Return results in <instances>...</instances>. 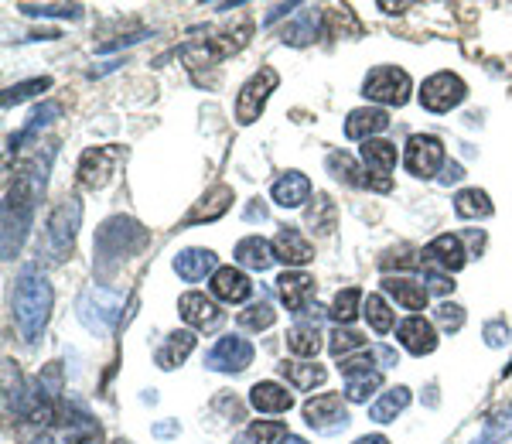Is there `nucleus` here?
Masks as SVG:
<instances>
[{
  "instance_id": "obj_1",
  "label": "nucleus",
  "mask_w": 512,
  "mask_h": 444,
  "mask_svg": "<svg viewBox=\"0 0 512 444\" xmlns=\"http://www.w3.org/2000/svg\"><path fill=\"white\" fill-rule=\"evenodd\" d=\"M45 192V164H31L24 168L14 185L7 188L4 199V260H14V253L21 250L24 236H28L31 226V212H35V202Z\"/></svg>"
},
{
  "instance_id": "obj_2",
  "label": "nucleus",
  "mask_w": 512,
  "mask_h": 444,
  "mask_svg": "<svg viewBox=\"0 0 512 444\" xmlns=\"http://www.w3.org/2000/svg\"><path fill=\"white\" fill-rule=\"evenodd\" d=\"M11 304H14V322H18L24 342L35 345L48 325V311H52V284L41 274H35V270H28L18 281V287H14Z\"/></svg>"
},
{
  "instance_id": "obj_3",
  "label": "nucleus",
  "mask_w": 512,
  "mask_h": 444,
  "mask_svg": "<svg viewBox=\"0 0 512 444\" xmlns=\"http://www.w3.org/2000/svg\"><path fill=\"white\" fill-rule=\"evenodd\" d=\"M147 240V233H144V226L134 219H110V222H103V229L96 233V253H99V260H103V267H110V260H123L127 253H134L137 246H144Z\"/></svg>"
},
{
  "instance_id": "obj_4",
  "label": "nucleus",
  "mask_w": 512,
  "mask_h": 444,
  "mask_svg": "<svg viewBox=\"0 0 512 444\" xmlns=\"http://www.w3.org/2000/svg\"><path fill=\"white\" fill-rule=\"evenodd\" d=\"M79 222H82L79 199H65L59 209L48 216L45 243H48V260H52V263H62L72 253V246H76V233H79Z\"/></svg>"
},
{
  "instance_id": "obj_5",
  "label": "nucleus",
  "mask_w": 512,
  "mask_h": 444,
  "mask_svg": "<svg viewBox=\"0 0 512 444\" xmlns=\"http://www.w3.org/2000/svg\"><path fill=\"white\" fill-rule=\"evenodd\" d=\"M410 89H414V82H410L403 69H396V65H379L362 82L366 100H373L379 106H403L410 100Z\"/></svg>"
},
{
  "instance_id": "obj_6",
  "label": "nucleus",
  "mask_w": 512,
  "mask_h": 444,
  "mask_svg": "<svg viewBox=\"0 0 512 444\" xmlns=\"http://www.w3.org/2000/svg\"><path fill=\"white\" fill-rule=\"evenodd\" d=\"M277 86H280V76L270 69V65H263L260 72H253V76L243 82L239 96H236V120L243 123V127H250V123L260 120L263 106H267L270 93H274Z\"/></svg>"
},
{
  "instance_id": "obj_7",
  "label": "nucleus",
  "mask_w": 512,
  "mask_h": 444,
  "mask_svg": "<svg viewBox=\"0 0 512 444\" xmlns=\"http://www.w3.org/2000/svg\"><path fill=\"white\" fill-rule=\"evenodd\" d=\"M120 294L106 291V287H89L79 298V322L96 335H106L113 328V322L120 318Z\"/></svg>"
},
{
  "instance_id": "obj_8",
  "label": "nucleus",
  "mask_w": 512,
  "mask_h": 444,
  "mask_svg": "<svg viewBox=\"0 0 512 444\" xmlns=\"http://www.w3.org/2000/svg\"><path fill=\"white\" fill-rule=\"evenodd\" d=\"M468 96V86L454 72H434L431 79H424L420 86V106L431 113H451L454 106H461Z\"/></svg>"
},
{
  "instance_id": "obj_9",
  "label": "nucleus",
  "mask_w": 512,
  "mask_h": 444,
  "mask_svg": "<svg viewBox=\"0 0 512 444\" xmlns=\"http://www.w3.org/2000/svg\"><path fill=\"white\" fill-rule=\"evenodd\" d=\"M301 410H304V424L315 427L318 434H338L349 427V410H345L338 393H318Z\"/></svg>"
},
{
  "instance_id": "obj_10",
  "label": "nucleus",
  "mask_w": 512,
  "mask_h": 444,
  "mask_svg": "<svg viewBox=\"0 0 512 444\" xmlns=\"http://www.w3.org/2000/svg\"><path fill=\"white\" fill-rule=\"evenodd\" d=\"M403 164L414 178H434L437 171L444 168V144L431 134H417L407 141V151H403Z\"/></svg>"
},
{
  "instance_id": "obj_11",
  "label": "nucleus",
  "mask_w": 512,
  "mask_h": 444,
  "mask_svg": "<svg viewBox=\"0 0 512 444\" xmlns=\"http://www.w3.org/2000/svg\"><path fill=\"white\" fill-rule=\"evenodd\" d=\"M123 158L120 147H89L79 161V182L82 188H103L117 175V164Z\"/></svg>"
},
{
  "instance_id": "obj_12",
  "label": "nucleus",
  "mask_w": 512,
  "mask_h": 444,
  "mask_svg": "<svg viewBox=\"0 0 512 444\" xmlns=\"http://www.w3.org/2000/svg\"><path fill=\"white\" fill-rule=\"evenodd\" d=\"M253 363V345L239 335H226L205 352V366L216 369V373H243Z\"/></svg>"
},
{
  "instance_id": "obj_13",
  "label": "nucleus",
  "mask_w": 512,
  "mask_h": 444,
  "mask_svg": "<svg viewBox=\"0 0 512 444\" xmlns=\"http://www.w3.org/2000/svg\"><path fill=\"white\" fill-rule=\"evenodd\" d=\"M277 294L287 304V311L304 315L311 308V298H315V277L304 274V270H287V274L277 277Z\"/></svg>"
},
{
  "instance_id": "obj_14",
  "label": "nucleus",
  "mask_w": 512,
  "mask_h": 444,
  "mask_svg": "<svg viewBox=\"0 0 512 444\" xmlns=\"http://www.w3.org/2000/svg\"><path fill=\"white\" fill-rule=\"evenodd\" d=\"M178 311H181V318H185L188 325L198 328V332H212V328H219L222 318H226V311H222L216 301L205 298V294H198V291L181 294Z\"/></svg>"
},
{
  "instance_id": "obj_15",
  "label": "nucleus",
  "mask_w": 512,
  "mask_h": 444,
  "mask_svg": "<svg viewBox=\"0 0 512 444\" xmlns=\"http://www.w3.org/2000/svg\"><path fill=\"white\" fill-rule=\"evenodd\" d=\"M328 171L338 178V182L352 185V188H376V192H390V178H369V171L362 168L352 154H328Z\"/></svg>"
},
{
  "instance_id": "obj_16",
  "label": "nucleus",
  "mask_w": 512,
  "mask_h": 444,
  "mask_svg": "<svg viewBox=\"0 0 512 444\" xmlns=\"http://www.w3.org/2000/svg\"><path fill=\"white\" fill-rule=\"evenodd\" d=\"M424 263H431V267H441L444 274H454V270H461L468 263V253H465V243H461V236L444 233V236H437V240H431V243H427V250H424Z\"/></svg>"
},
{
  "instance_id": "obj_17",
  "label": "nucleus",
  "mask_w": 512,
  "mask_h": 444,
  "mask_svg": "<svg viewBox=\"0 0 512 444\" xmlns=\"http://www.w3.org/2000/svg\"><path fill=\"white\" fill-rule=\"evenodd\" d=\"M396 339H400V345L410 352V356H431V352L437 349L434 325L420 315H410L407 322L396 325Z\"/></svg>"
},
{
  "instance_id": "obj_18",
  "label": "nucleus",
  "mask_w": 512,
  "mask_h": 444,
  "mask_svg": "<svg viewBox=\"0 0 512 444\" xmlns=\"http://www.w3.org/2000/svg\"><path fill=\"white\" fill-rule=\"evenodd\" d=\"M274 253L280 263H287V267H304V263L315 260V246H311L308 236L294 226H284L274 236Z\"/></svg>"
},
{
  "instance_id": "obj_19",
  "label": "nucleus",
  "mask_w": 512,
  "mask_h": 444,
  "mask_svg": "<svg viewBox=\"0 0 512 444\" xmlns=\"http://www.w3.org/2000/svg\"><path fill=\"white\" fill-rule=\"evenodd\" d=\"M386 127H390L386 110H379V106H362V110H352L349 120H345V137L366 144V141H373L376 134H383Z\"/></svg>"
},
{
  "instance_id": "obj_20",
  "label": "nucleus",
  "mask_w": 512,
  "mask_h": 444,
  "mask_svg": "<svg viewBox=\"0 0 512 444\" xmlns=\"http://www.w3.org/2000/svg\"><path fill=\"white\" fill-rule=\"evenodd\" d=\"M212 294L226 304H243L253 294V284L239 267H219L212 274Z\"/></svg>"
},
{
  "instance_id": "obj_21",
  "label": "nucleus",
  "mask_w": 512,
  "mask_h": 444,
  "mask_svg": "<svg viewBox=\"0 0 512 444\" xmlns=\"http://www.w3.org/2000/svg\"><path fill=\"white\" fill-rule=\"evenodd\" d=\"M216 253L205 250V246H192V250H181L175 257V274L181 281L195 284V281H205L209 274H216Z\"/></svg>"
},
{
  "instance_id": "obj_22",
  "label": "nucleus",
  "mask_w": 512,
  "mask_h": 444,
  "mask_svg": "<svg viewBox=\"0 0 512 444\" xmlns=\"http://www.w3.org/2000/svg\"><path fill=\"white\" fill-rule=\"evenodd\" d=\"M270 195H274V202L280 209H301V205L311 199V182L301 171H287V175H280L274 182V192Z\"/></svg>"
},
{
  "instance_id": "obj_23",
  "label": "nucleus",
  "mask_w": 512,
  "mask_h": 444,
  "mask_svg": "<svg viewBox=\"0 0 512 444\" xmlns=\"http://www.w3.org/2000/svg\"><path fill=\"white\" fill-rule=\"evenodd\" d=\"M383 291L407 311H424L427 301H431V291L424 284L410 281V277H386L383 281Z\"/></svg>"
},
{
  "instance_id": "obj_24",
  "label": "nucleus",
  "mask_w": 512,
  "mask_h": 444,
  "mask_svg": "<svg viewBox=\"0 0 512 444\" xmlns=\"http://www.w3.org/2000/svg\"><path fill=\"white\" fill-rule=\"evenodd\" d=\"M250 404H253V410H260V414H284V410L294 407V397L287 393V386H280L274 380H263L250 390Z\"/></svg>"
},
{
  "instance_id": "obj_25",
  "label": "nucleus",
  "mask_w": 512,
  "mask_h": 444,
  "mask_svg": "<svg viewBox=\"0 0 512 444\" xmlns=\"http://www.w3.org/2000/svg\"><path fill=\"white\" fill-rule=\"evenodd\" d=\"M236 263L239 267H246V270H267L270 263L277 260V253H274V243H267L263 236H246V240H239L236 243Z\"/></svg>"
},
{
  "instance_id": "obj_26",
  "label": "nucleus",
  "mask_w": 512,
  "mask_h": 444,
  "mask_svg": "<svg viewBox=\"0 0 512 444\" xmlns=\"http://www.w3.org/2000/svg\"><path fill=\"white\" fill-rule=\"evenodd\" d=\"M407 407H410V390H407V386H393V390H386L383 397H379L376 404L369 407V421L390 424V421H396V417H400Z\"/></svg>"
},
{
  "instance_id": "obj_27",
  "label": "nucleus",
  "mask_w": 512,
  "mask_h": 444,
  "mask_svg": "<svg viewBox=\"0 0 512 444\" xmlns=\"http://www.w3.org/2000/svg\"><path fill=\"white\" fill-rule=\"evenodd\" d=\"M362 164H366V171H373V175L386 178L396 168V144L379 141V137L366 141V144H362Z\"/></svg>"
},
{
  "instance_id": "obj_28",
  "label": "nucleus",
  "mask_w": 512,
  "mask_h": 444,
  "mask_svg": "<svg viewBox=\"0 0 512 444\" xmlns=\"http://www.w3.org/2000/svg\"><path fill=\"white\" fill-rule=\"evenodd\" d=\"M318 28H321L318 7H301V14L284 28V41L287 45H311L318 38Z\"/></svg>"
},
{
  "instance_id": "obj_29",
  "label": "nucleus",
  "mask_w": 512,
  "mask_h": 444,
  "mask_svg": "<svg viewBox=\"0 0 512 444\" xmlns=\"http://www.w3.org/2000/svg\"><path fill=\"white\" fill-rule=\"evenodd\" d=\"M229 202H233V188H226V185H219V188H212L209 195H205L202 202L195 205L192 212H188V226H195V222H212V219H219L222 212L229 209Z\"/></svg>"
},
{
  "instance_id": "obj_30",
  "label": "nucleus",
  "mask_w": 512,
  "mask_h": 444,
  "mask_svg": "<svg viewBox=\"0 0 512 444\" xmlns=\"http://www.w3.org/2000/svg\"><path fill=\"white\" fill-rule=\"evenodd\" d=\"M192 352H195V335L192 332H171L168 342L161 345L158 356H154V359H158L161 369H175V366L185 363V359L192 356Z\"/></svg>"
},
{
  "instance_id": "obj_31",
  "label": "nucleus",
  "mask_w": 512,
  "mask_h": 444,
  "mask_svg": "<svg viewBox=\"0 0 512 444\" xmlns=\"http://www.w3.org/2000/svg\"><path fill=\"white\" fill-rule=\"evenodd\" d=\"M287 349L301 359H315L318 349H321V328L318 322H297L291 332H287Z\"/></svg>"
},
{
  "instance_id": "obj_32",
  "label": "nucleus",
  "mask_w": 512,
  "mask_h": 444,
  "mask_svg": "<svg viewBox=\"0 0 512 444\" xmlns=\"http://www.w3.org/2000/svg\"><path fill=\"white\" fill-rule=\"evenodd\" d=\"M454 212L461 219H489L492 216V199L482 188H465V192L454 195Z\"/></svg>"
},
{
  "instance_id": "obj_33",
  "label": "nucleus",
  "mask_w": 512,
  "mask_h": 444,
  "mask_svg": "<svg viewBox=\"0 0 512 444\" xmlns=\"http://www.w3.org/2000/svg\"><path fill=\"white\" fill-rule=\"evenodd\" d=\"M280 373H284L297 390H315V386H321L328 380L325 366H318V363H284L280 366Z\"/></svg>"
},
{
  "instance_id": "obj_34",
  "label": "nucleus",
  "mask_w": 512,
  "mask_h": 444,
  "mask_svg": "<svg viewBox=\"0 0 512 444\" xmlns=\"http://www.w3.org/2000/svg\"><path fill=\"white\" fill-rule=\"evenodd\" d=\"M362 304H366V294H362L359 287H345V291L335 294L332 311H328V315H332L338 325H349L352 318L362 311Z\"/></svg>"
},
{
  "instance_id": "obj_35",
  "label": "nucleus",
  "mask_w": 512,
  "mask_h": 444,
  "mask_svg": "<svg viewBox=\"0 0 512 444\" xmlns=\"http://www.w3.org/2000/svg\"><path fill=\"white\" fill-rule=\"evenodd\" d=\"M362 315H366L369 328L379 335H386L393 328V311H390V304H386L383 294H369L366 304H362Z\"/></svg>"
},
{
  "instance_id": "obj_36",
  "label": "nucleus",
  "mask_w": 512,
  "mask_h": 444,
  "mask_svg": "<svg viewBox=\"0 0 512 444\" xmlns=\"http://www.w3.org/2000/svg\"><path fill=\"white\" fill-rule=\"evenodd\" d=\"M383 386V373H359V376H349V383H345V400L349 404H366L369 397Z\"/></svg>"
},
{
  "instance_id": "obj_37",
  "label": "nucleus",
  "mask_w": 512,
  "mask_h": 444,
  "mask_svg": "<svg viewBox=\"0 0 512 444\" xmlns=\"http://www.w3.org/2000/svg\"><path fill=\"white\" fill-rule=\"evenodd\" d=\"M512 438V404L495 410V414L485 421V431L482 438H478V444H502Z\"/></svg>"
},
{
  "instance_id": "obj_38",
  "label": "nucleus",
  "mask_w": 512,
  "mask_h": 444,
  "mask_svg": "<svg viewBox=\"0 0 512 444\" xmlns=\"http://www.w3.org/2000/svg\"><path fill=\"white\" fill-rule=\"evenodd\" d=\"M236 322L243 325V328H250V332H263V328H270V325L277 322V311L270 308L267 301H256L246 311H239Z\"/></svg>"
},
{
  "instance_id": "obj_39",
  "label": "nucleus",
  "mask_w": 512,
  "mask_h": 444,
  "mask_svg": "<svg viewBox=\"0 0 512 444\" xmlns=\"http://www.w3.org/2000/svg\"><path fill=\"white\" fill-rule=\"evenodd\" d=\"M65 441L69 444H99L103 441V427L96 421H89V417H76V421H69V427H65Z\"/></svg>"
},
{
  "instance_id": "obj_40",
  "label": "nucleus",
  "mask_w": 512,
  "mask_h": 444,
  "mask_svg": "<svg viewBox=\"0 0 512 444\" xmlns=\"http://www.w3.org/2000/svg\"><path fill=\"white\" fill-rule=\"evenodd\" d=\"M55 117H62V106L55 103V100H48L45 106H41V110H35V117H31V123H28V127H24V134L11 137V141H7V144H11L14 151H18V144H21V141H28V137H35L38 130L45 127V123H52Z\"/></svg>"
},
{
  "instance_id": "obj_41",
  "label": "nucleus",
  "mask_w": 512,
  "mask_h": 444,
  "mask_svg": "<svg viewBox=\"0 0 512 444\" xmlns=\"http://www.w3.org/2000/svg\"><path fill=\"white\" fill-rule=\"evenodd\" d=\"M291 434H287V424L280 421H253L250 424V441L253 444H284Z\"/></svg>"
},
{
  "instance_id": "obj_42",
  "label": "nucleus",
  "mask_w": 512,
  "mask_h": 444,
  "mask_svg": "<svg viewBox=\"0 0 512 444\" xmlns=\"http://www.w3.org/2000/svg\"><path fill=\"white\" fill-rule=\"evenodd\" d=\"M21 14L28 18H79L82 7L79 4H21Z\"/></svg>"
},
{
  "instance_id": "obj_43",
  "label": "nucleus",
  "mask_w": 512,
  "mask_h": 444,
  "mask_svg": "<svg viewBox=\"0 0 512 444\" xmlns=\"http://www.w3.org/2000/svg\"><path fill=\"white\" fill-rule=\"evenodd\" d=\"M45 89H52V79H48V76L18 82V86H11V89L4 93V106H18V103H24V100H31V96L45 93Z\"/></svg>"
},
{
  "instance_id": "obj_44",
  "label": "nucleus",
  "mask_w": 512,
  "mask_h": 444,
  "mask_svg": "<svg viewBox=\"0 0 512 444\" xmlns=\"http://www.w3.org/2000/svg\"><path fill=\"white\" fill-rule=\"evenodd\" d=\"M362 345H366V339H362L359 332H352V328L338 325L335 332H332V342H328V349H332V356H335V359H345L349 352L362 349Z\"/></svg>"
},
{
  "instance_id": "obj_45",
  "label": "nucleus",
  "mask_w": 512,
  "mask_h": 444,
  "mask_svg": "<svg viewBox=\"0 0 512 444\" xmlns=\"http://www.w3.org/2000/svg\"><path fill=\"white\" fill-rule=\"evenodd\" d=\"M434 318H437V325H441L444 332H458V328L465 325V308H461V304L444 301L441 308L434 311Z\"/></svg>"
},
{
  "instance_id": "obj_46",
  "label": "nucleus",
  "mask_w": 512,
  "mask_h": 444,
  "mask_svg": "<svg viewBox=\"0 0 512 444\" xmlns=\"http://www.w3.org/2000/svg\"><path fill=\"white\" fill-rule=\"evenodd\" d=\"M424 284L431 294H451L454 291L451 274H444L441 267H431V263H424Z\"/></svg>"
},
{
  "instance_id": "obj_47",
  "label": "nucleus",
  "mask_w": 512,
  "mask_h": 444,
  "mask_svg": "<svg viewBox=\"0 0 512 444\" xmlns=\"http://www.w3.org/2000/svg\"><path fill=\"white\" fill-rule=\"evenodd\" d=\"M373 363H376V356H373V349H369V352H359V356H345L338 369H342V376L349 380V376H359V373H373V369H369Z\"/></svg>"
},
{
  "instance_id": "obj_48",
  "label": "nucleus",
  "mask_w": 512,
  "mask_h": 444,
  "mask_svg": "<svg viewBox=\"0 0 512 444\" xmlns=\"http://www.w3.org/2000/svg\"><path fill=\"white\" fill-rule=\"evenodd\" d=\"M509 342V325L506 322H489L485 325V345H492V349H499V345Z\"/></svg>"
},
{
  "instance_id": "obj_49",
  "label": "nucleus",
  "mask_w": 512,
  "mask_h": 444,
  "mask_svg": "<svg viewBox=\"0 0 512 444\" xmlns=\"http://www.w3.org/2000/svg\"><path fill=\"white\" fill-rule=\"evenodd\" d=\"M373 356H376V363H379V366H386V369L396 366V349H390V345H376Z\"/></svg>"
},
{
  "instance_id": "obj_50",
  "label": "nucleus",
  "mask_w": 512,
  "mask_h": 444,
  "mask_svg": "<svg viewBox=\"0 0 512 444\" xmlns=\"http://www.w3.org/2000/svg\"><path fill=\"white\" fill-rule=\"evenodd\" d=\"M461 178H465V168H461L458 161H448V164H444V175H441V182H444V185L461 182Z\"/></svg>"
},
{
  "instance_id": "obj_51",
  "label": "nucleus",
  "mask_w": 512,
  "mask_h": 444,
  "mask_svg": "<svg viewBox=\"0 0 512 444\" xmlns=\"http://www.w3.org/2000/svg\"><path fill=\"white\" fill-rule=\"evenodd\" d=\"M246 219H250V222H256V219H267V205H263V199H256L253 205H250V209H246Z\"/></svg>"
},
{
  "instance_id": "obj_52",
  "label": "nucleus",
  "mask_w": 512,
  "mask_h": 444,
  "mask_svg": "<svg viewBox=\"0 0 512 444\" xmlns=\"http://www.w3.org/2000/svg\"><path fill=\"white\" fill-rule=\"evenodd\" d=\"M297 7H301V4H277V7H274V11H270V14H267V24H274V21H280V18H284V14H291V11H297Z\"/></svg>"
},
{
  "instance_id": "obj_53",
  "label": "nucleus",
  "mask_w": 512,
  "mask_h": 444,
  "mask_svg": "<svg viewBox=\"0 0 512 444\" xmlns=\"http://www.w3.org/2000/svg\"><path fill=\"white\" fill-rule=\"evenodd\" d=\"M379 7H383L386 14H403L407 7H414L410 0H400V4H390V0H379Z\"/></svg>"
},
{
  "instance_id": "obj_54",
  "label": "nucleus",
  "mask_w": 512,
  "mask_h": 444,
  "mask_svg": "<svg viewBox=\"0 0 512 444\" xmlns=\"http://www.w3.org/2000/svg\"><path fill=\"white\" fill-rule=\"evenodd\" d=\"M154 434H158V438H171V434H178V424H158Z\"/></svg>"
},
{
  "instance_id": "obj_55",
  "label": "nucleus",
  "mask_w": 512,
  "mask_h": 444,
  "mask_svg": "<svg viewBox=\"0 0 512 444\" xmlns=\"http://www.w3.org/2000/svg\"><path fill=\"white\" fill-rule=\"evenodd\" d=\"M355 444H390V441H386L383 434H369V438H359Z\"/></svg>"
},
{
  "instance_id": "obj_56",
  "label": "nucleus",
  "mask_w": 512,
  "mask_h": 444,
  "mask_svg": "<svg viewBox=\"0 0 512 444\" xmlns=\"http://www.w3.org/2000/svg\"><path fill=\"white\" fill-rule=\"evenodd\" d=\"M284 444H308V441H304V438H297V434H291V438H287Z\"/></svg>"
},
{
  "instance_id": "obj_57",
  "label": "nucleus",
  "mask_w": 512,
  "mask_h": 444,
  "mask_svg": "<svg viewBox=\"0 0 512 444\" xmlns=\"http://www.w3.org/2000/svg\"><path fill=\"white\" fill-rule=\"evenodd\" d=\"M117 444H130V441H117Z\"/></svg>"
}]
</instances>
